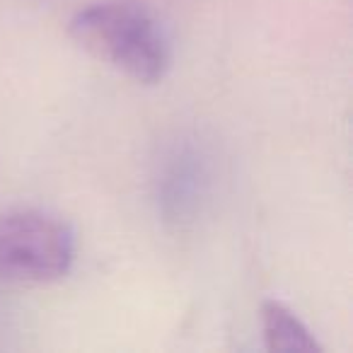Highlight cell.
Listing matches in <instances>:
<instances>
[{"label":"cell","instance_id":"7a4b0ae2","mask_svg":"<svg viewBox=\"0 0 353 353\" xmlns=\"http://www.w3.org/2000/svg\"><path fill=\"white\" fill-rule=\"evenodd\" d=\"M70 223L39 208L0 213V281L51 283L63 279L75 261Z\"/></svg>","mask_w":353,"mask_h":353},{"label":"cell","instance_id":"6da1fadb","mask_svg":"<svg viewBox=\"0 0 353 353\" xmlns=\"http://www.w3.org/2000/svg\"><path fill=\"white\" fill-rule=\"evenodd\" d=\"M73 41L133 83L157 85L172 68V41L141 0H99L70 17Z\"/></svg>","mask_w":353,"mask_h":353},{"label":"cell","instance_id":"3957f363","mask_svg":"<svg viewBox=\"0 0 353 353\" xmlns=\"http://www.w3.org/2000/svg\"><path fill=\"white\" fill-rule=\"evenodd\" d=\"M261 332L269 351L279 353H317L322 346L307 324L281 300L261 303Z\"/></svg>","mask_w":353,"mask_h":353}]
</instances>
